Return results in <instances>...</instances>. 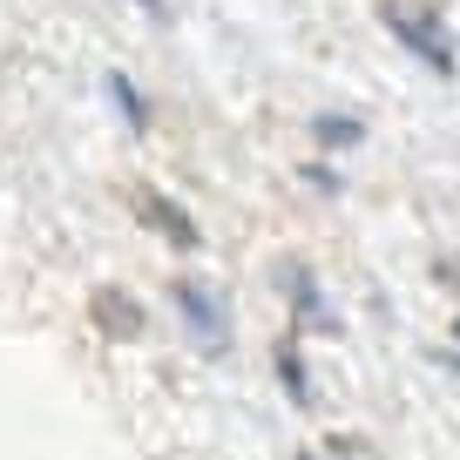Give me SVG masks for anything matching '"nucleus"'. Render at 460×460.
Instances as JSON below:
<instances>
[{
    "label": "nucleus",
    "instance_id": "f257e3e1",
    "mask_svg": "<svg viewBox=\"0 0 460 460\" xmlns=\"http://www.w3.org/2000/svg\"><path fill=\"white\" fill-rule=\"evenodd\" d=\"M379 14L406 55H420L433 75H454V34L440 21V0H379Z\"/></svg>",
    "mask_w": 460,
    "mask_h": 460
},
{
    "label": "nucleus",
    "instance_id": "f03ea898",
    "mask_svg": "<svg viewBox=\"0 0 460 460\" xmlns=\"http://www.w3.org/2000/svg\"><path fill=\"white\" fill-rule=\"evenodd\" d=\"M170 298H176V312H183L190 339H197L203 352H224V339H230V312H224V298H217L203 278H176Z\"/></svg>",
    "mask_w": 460,
    "mask_h": 460
},
{
    "label": "nucleus",
    "instance_id": "7ed1b4c3",
    "mask_svg": "<svg viewBox=\"0 0 460 460\" xmlns=\"http://www.w3.org/2000/svg\"><path fill=\"white\" fill-rule=\"evenodd\" d=\"M136 217H143V224L149 230H156V237H163V244H170V251H197L203 244V230H197V217H190L183 210V203H176V197H163V190H136Z\"/></svg>",
    "mask_w": 460,
    "mask_h": 460
},
{
    "label": "nucleus",
    "instance_id": "20e7f679",
    "mask_svg": "<svg viewBox=\"0 0 460 460\" xmlns=\"http://www.w3.org/2000/svg\"><path fill=\"white\" fill-rule=\"evenodd\" d=\"M278 285H285V298L298 305V318L312 332H332L339 325V318H332V305H325V291H318V278H312V264H285V271H278Z\"/></svg>",
    "mask_w": 460,
    "mask_h": 460
},
{
    "label": "nucleus",
    "instance_id": "39448f33",
    "mask_svg": "<svg viewBox=\"0 0 460 460\" xmlns=\"http://www.w3.org/2000/svg\"><path fill=\"white\" fill-rule=\"evenodd\" d=\"M88 312H95V325L109 332V339H143V325H149V318H143V305H136V298H122L115 285H102L95 298H88Z\"/></svg>",
    "mask_w": 460,
    "mask_h": 460
},
{
    "label": "nucleus",
    "instance_id": "423d86ee",
    "mask_svg": "<svg viewBox=\"0 0 460 460\" xmlns=\"http://www.w3.org/2000/svg\"><path fill=\"white\" fill-rule=\"evenodd\" d=\"M278 386L291 393V406H312V373H305L298 339H278Z\"/></svg>",
    "mask_w": 460,
    "mask_h": 460
},
{
    "label": "nucleus",
    "instance_id": "0eeeda50",
    "mask_svg": "<svg viewBox=\"0 0 460 460\" xmlns=\"http://www.w3.org/2000/svg\"><path fill=\"white\" fill-rule=\"evenodd\" d=\"M312 143L318 149H352V143H366V122H359V115H318Z\"/></svg>",
    "mask_w": 460,
    "mask_h": 460
},
{
    "label": "nucleus",
    "instance_id": "6e6552de",
    "mask_svg": "<svg viewBox=\"0 0 460 460\" xmlns=\"http://www.w3.org/2000/svg\"><path fill=\"white\" fill-rule=\"evenodd\" d=\"M109 95H115V109L129 115V129H149V102L136 95V82H129V75H109Z\"/></svg>",
    "mask_w": 460,
    "mask_h": 460
},
{
    "label": "nucleus",
    "instance_id": "1a4fd4ad",
    "mask_svg": "<svg viewBox=\"0 0 460 460\" xmlns=\"http://www.w3.org/2000/svg\"><path fill=\"white\" fill-rule=\"evenodd\" d=\"M291 460H325V454H291Z\"/></svg>",
    "mask_w": 460,
    "mask_h": 460
},
{
    "label": "nucleus",
    "instance_id": "9d476101",
    "mask_svg": "<svg viewBox=\"0 0 460 460\" xmlns=\"http://www.w3.org/2000/svg\"><path fill=\"white\" fill-rule=\"evenodd\" d=\"M454 345H460V312H454Z\"/></svg>",
    "mask_w": 460,
    "mask_h": 460
}]
</instances>
